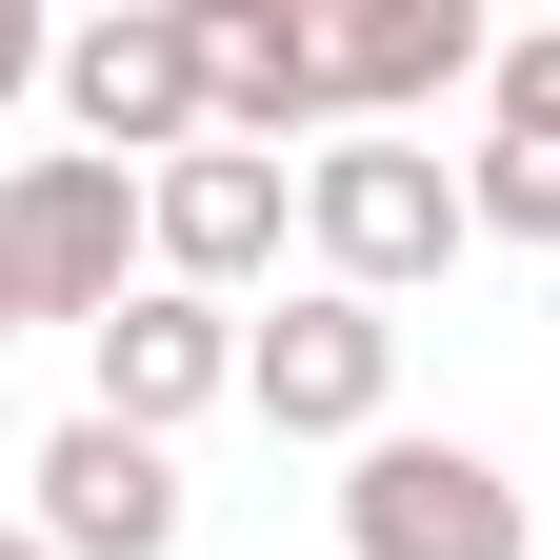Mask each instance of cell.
Wrapping results in <instances>:
<instances>
[{"instance_id":"obj_12","label":"cell","mask_w":560,"mask_h":560,"mask_svg":"<svg viewBox=\"0 0 560 560\" xmlns=\"http://www.w3.org/2000/svg\"><path fill=\"white\" fill-rule=\"evenodd\" d=\"M480 101H501V140H540V161H560V21H521L501 60H480Z\"/></svg>"},{"instance_id":"obj_4","label":"cell","mask_w":560,"mask_h":560,"mask_svg":"<svg viewBox=\"0 0 560 560\" xmlns=\"http://www.w3.org/2000/svg\"><path fill=\"white\" fill-rule=\"evenodd\" d=\"M241 400L280 420V441H381V400H400V320L340 301V280H301V301L241 340Z\"/></svg>"},{"instance_id":"obj_8","label":"cell","mask_w":560,"mask_h":560,"mask_svg":"<svg viewBox=\"0 0 560 560\" xmlns=\"http://www.w3.org/2000/svg\"><path fill=\"white\" fill-rule=\"evenodd\" d=\"M200 400H241V320L180 301V280H120V320H101V420H120V441H180Z\"/></svg>"},{"instance_id":"obj_14","label":"cell","mask_w":560,"mask_h":560,"mask_svg":"<svg viewBox=\"0 0 560 560\" xmlns=\"http://www.w3.org/2000/svg\"><path fill=\"white\" fill-rule=\"evenodd\" d=\"M0 560H40V521H0Z\"/></svg>"},{"instance_id":"obj_2","label":"cell","mask_w":560,"mask_h":560,"mask_svg":"<svg viewBox=\"0 0 560 560\" xmlns=\"http://www.w3.org/2000/svg\"><path fill=\"white\" fill-rule=\"evenodd\" d=\"M301 221H320V280L340 301H400V280H441L480 221H460V161H420V140H340L301 161Z\"/></svg>"},{"instance_id":"obj_5","label":"cell","mask_w":560,"mask_h":560,"mask_svg":"<svg viewBox=\"0 0 560 560\" xmlns=\"http://www.w3.org/2000/svg\"><path fill=\"white\" fill-rule=\"evenodd\" d=\"M340 540L361 560H521V480L480 441H361V480H340Z\"/></svg>"},{"instance_id":"obj_10","label":"cell","mask_w":560,"mask_h":560,"mask_svg":"<svg viewBox=\"0 0 560 560\" xmlns=\"http://www.w3.org/2000/svg\"><path fill=\"white\" fill-rule=\"evenodd\" d=\"M200 120H221L241 161H280L301 120H340V101H320V21H301V0H200Z\"/></svg>"},{"instance_id":"obj_6","label":"cell","mask_w":560,"mask_h":560,"mask_svg":"<svg viewBox=\"0 0 560 560\" xmlns=\"http://www.w3.org/2000/svg\"><path fill=\"white\" fill-rule=\"evenodd\" d=\"M40 560H180V460L120 441V420L81 400V420L40 441Z\"/></svg>"},{"instance_id":"obj_11","label":"cell","mask_w":560,"mask_h":560,"mask_svg":"<svg viewBox=\"0 0 560 560\" xmlns=\"http://www.w3.org/2000/svg\"><path fill=\"white\" fill-rule=\"evenodd\" d=\"M460 221L480 241H560V161H540V140H480V161H460Z\"/></svg>"},{"instance_id":"obj_9","label":"cell","mask_w":560,"mask_h":560,"mask_svg":"<svg viewBox=\"0 0 560 560\" xmlns=\"http://www.w3.org/2000/svg\"><path fill=\"white\" fill-rule=\"evenodd\" d=\"M280 200H301L280 161L200 140V161H161V180H140V260H161L180 301H221V280H260V260H280Z\"/></svg>"},{"instance_id":"obj_1","label":"cell","mask_w":560,"mask_h":560,"mask_svg":"<svg viewBox=\"0 0 560 560\" xmlns=\"http://www.w3.org/2000/svg\"><path fill=\"white\" fill-rule=\"evenodd\" d=\"M60 120H81V161H120V180H161V161H200V0H120V21H81L60 40Z\"/></svg>"},{"instance_id":"obj_3","label":"cell","mask_w":560,"mask_h":560,"mask_svg":"<svg viewBox=\"0 0 560 560\" xmlns=\"http://www.w3.org/2000/svg\"><path fill=\"white\" fill-rule=\"evenodd\" d=\"M120 260H140V180L120 161H21L0 180V280H21V320H120Z\"/></svg>"},{"instance_id":"obj_7","label":"cell","mask_w":560,"mask_h":560,"mask_svg":"<svg viewBox=\"0 0 560 560\" xmlns=\"http://www.w3.org/2000/svg\"><path fill=\"white\" fill-rule=\"evenodd\" d=\"M480 60H501V21H480V0H340V21H320V101L361 120V140H400V101L480 81Z\"/></svg>"},{"instance_id":"obj_15","label":"cell","mask_w":560,"mask_h":560,"mask_svg":"<svg viewBox=\"0 0 560 560\" xmlns=\"http://www.w3.org/2000/svg\"><path fill=\"white\" fill-rule=\"evenodd\" d=\"M0 340H21V280H0Z\"/></svg>"},{"instance_id":"obj_13","label":"cell","mask_w":560,"mask_h":560,"mask_svg":"<svg viewBox=\"0 0 560 560\" xmlns=\"http://www.w3.org/2000/svg\"><path fill=\"white\" fill-rule=\"evenodd\" d=\"M40 81H60V40L21 21V0H0V101H40Z\"/></svg>"}]
</instances>
